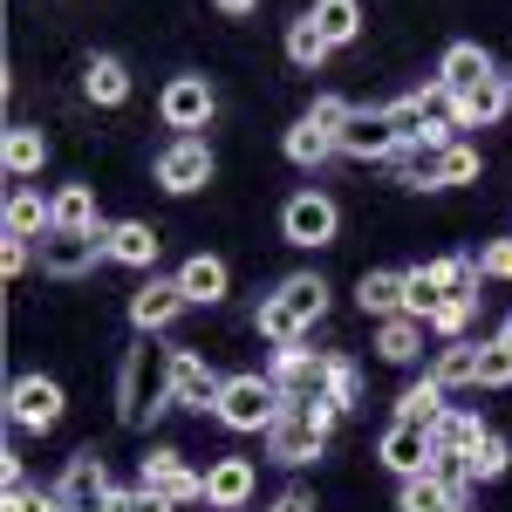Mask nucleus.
I'll list each match as a JSON object with an SVG mask.
<instances>
[{
  "label": "nucleus",
  "mask_w": 512,
  "mask_h": 512,
  "mask_svg": "<svg viewBox=\"0 0 512 512\" xmlns=\"http://www.w3.org/2000/svg\"><path fill=\"white\" fill-rule=\"evenodd\" d=\"M280 410H287V396H280L274 376H260V369H246V376H226V390H219V424L226 431H274Z\"/></svg>",
  "instance_id": "1"
},
{
  "label": "nucleus",
  "mask_w": 512,
  "mask_h": 512,
  "mask_svg": "<svg viewBox=\"0 0 512 512\" xmlns=\"http://www.w3.org/2000/svg\"><path fill=\"white\" fill-rule=\"evenodd\" d=\"M117 403H123V424H130V431H151V417H164L171 383H151V349H130V355H123Z\"/></svg>",
  "instance_id": "2"
},
{
  "label": "nucleus",
  "mask_w": 512,
  "mask_h": 512,
  "mask_svg": "<svg viewBox=\"0 0 512 512\" xmlns=\"http://www.w3.org/2000/svg\"><path fill=\"white\" fill-rule=\"evenodd\" d=\"M164 383H171V403H185V410H219V390H226V376H219L198 349L164 355Z\"/></svg>",
  "instance_id": "3"
},
{
  "label": "nucleus",
  "mask_w": 512,
  "mask_h": 512,
  "mask_svg": "<svg viewBox=\"0 0 512 512\" xmlns=\"http://www.w3.org/2000/svg\"><path fill=\"white\" fill-rule=\"evenodd\" d=\"M96 260H110V226L103 233H55L41 239V274H55V280H82Z\"/></svg>",
  "instance_id": "4"
},
{
  "label": "nucleus",
  "mask_w": 512,
  "mask_h": 512,
  "mask_svg": "<svg viewBox=\"0 0 512 512\" xmlns=\"http://www.w3.org/2000/svg\"><path fill=\"white\" fill-rule=\"evenodd\" d=\"M212 110H219V96H212V82L205 76H171L158 96V117L178 130V137H198L205 123H212Z\"/></svg>",
  "instance_id": "5"
},
{
  "label": "nucleus",
  "mask_w": 512,
  "mask_h": 512,
  "mask_svg": "<svg viewBox=\"0 0 512 512\" xmlns=\"http://www.w3.org/2000/svg\"><path fill=\"white\" fill-rule=\"evenodd\" d=\"M328 376H335V355H308L301 342H294V349H274V383H280L287 403L328 396Z\"/></svg>",
  "instance_id": "6"
},
{
  "label": "nucleus",
  "mask_w": 512,
  "mask_h": 512,
  "mask_svg": "<svg viewBox=\"0 0 512 512\" xmlns=\"http://www.w3.org/2000/svg\"><path fill=\"white\" fill-rule=\"evenodd\" d=\"M335 226H342V212H335V198H321V192H294V198H287V212H280L287 246H328Z\"/></svg>",
  "instance_id": "7"
},
{
  "label": "nucleus",
  "mask_w": 512,
  "mask_h": 512,
  "mask_svg": "<svg viewBox=\"0 0 512 512\" xmlns=\"http://www.w3.org/2000/svg\"><path fill=\"white\" fill-rule=\"evenodd\" d=\"M110 492H117V485H110V472H103L96 451H76V458L62 465V478H55V499H62L69 512H103Z\"/></svg>",
  "instance_id": "8"
},
{
  "label": "nucleus",
  "mask_w": 512,
  "mask_h": 512,
  "mask_svg": "<svg viewBox=\"0 0 512 512\" xmlns=\"http://www.w3.org/2000/svg\"><path fill=\"white\" fill-rule=\"evenodd\" d=\"M7 417H14L21 431H55V424H62V383H55V376H21V383L7 390Z\"/></svg>",
  "instance_id": "9"
},
{
  "label": "nucleus",
  "mask_w": 512,
  "mask_h": 512,
  "mask_svg": "<svg viewBox=\"0 0 512 512\" xmlns=\"http://www.w3.org/2000/svg\"><path fill=\"white\" fill-rule=\"evenodd\" d=\"M321 444H328V431H321V424L308 417V410H301V403H287V410H280V424L267 431V451H274L280 465H315Z\"/></svg>",
  "instance_id": "10"
},
{
  "label": "nucleus",
  "mask_w": 512,
  "mask_h": 512,
  "mask_svg": "<svg viewBox=\"0 0 512 512\" xmlns=\"http://www.w3.org/2000/svg\"><path fill=\"white\" fill-rule=\"evenodd\" d=\"M158 185L164 192H198V185H212V151H205V137H171L158 151Z\"/></svg>",
  "instance_id": "11"
},
{
  "label": "nucleus",
  "mask_w": 512,
  "mask_h": 512,
  "mask_svg": "<svg viewBox=\"0 0 512 512\" xmlns=\"http://www.w3.org/2000/svg\"><path fill=\"white\" fill-rule=\"evenodd\" d=\"M144 485L158 492L164 506H198L205 499V472L185 465V451H151L144 458Z\"/></svg>",
  "instance_id": "12"
},
{
  "label": "nucleus",
  "mask_w": 512,
  "mask_h": 512,
  "mask_svg": "<svg viewBox=\"0 0 512 512\" xmlns=\"http://www.w3.org/2000/svg\"><path fill=\"white\" fill-rule=\"evenodd\" d=\"M185 308H192V301H185V287H178V280H144V287L130 294V321H137V335H158V328H171Z\"/></svg>",
  "instance_id": "13"
},
{
  "label": "nucleus",
  "mask_w": 512,
  "mask_h": 512,
  "mask_svg": "<svg viewBox=\"0 0 512 512\" xmlns=\"http://www.w3.org/2000/svg\"><path fill=\"white\" fill-rule=\"evenodd\" d=\"M335 144H342V158H396L403 151V137H396V123L383 110H355Z\"/></svg>",
  "instance_id": "14"
},
{
  "label": "nucleus",
  "mask_w": 512,
  "mask_h": 512,
  "mask_svg": "<svg viewBox=\"0 0 512 512\" xmlns=\"http://www.w3.org/2000/svg\"><path fill=\"white\" fill-rule=\"evenodd\" d=\"M383 465H390V472H403V478L431 472V465H437L431 431H424V424H403V417H396L390 431H383Z\"/></svg>",
  "instance_id": "15"
},
{
  "label": "nucleus",
  "mask_w": 512,
  "mask_h": 512,
  "mask_svg": "<svg viewBox=\"0 0 512 512\" xmlns=\"http://www.w3.org/2000/svg\"><path fill=\"white\" fill-rule=\"evenodd\" d=\"M7 239H48L55 233V198H41L35 185H14L7 192V212H0Z\"/></svg>",
  "instance_id": "16"
},
{
  "label": "nucleus",
  "mask_w": 512,
  "mask_h": 512,
  "mask_svg": "<svg viewBox=\"0 0 512 512\" xmlns=\"http://www.w3.org/2000/svg\"><path fill=\"white\" fill-rule=\"evenodd\" d=\"M246 499H253V458H219V465H205V506L246 512Z\"/></svg>",
  "instance_id": "17"
},
{
  "label": "nucleus",
  "mask_w": 512,
  "mask_h": 512,
  "mask_svg": "<svg viewBox=\"0 0 512 512\" xmlns=\"http://www.w3.org/2000/svg\"><path fill=\"white\" fill-rule=\"evenodd\" d=\"M499 69H492V55L478 48V41H451L444 48V62H437V82L451 89V96H465V89H478V82H492Z\"/></svg>",
  "instance_id": "18"
},
{
  "label": "nucleus",
  "mask_w": 512,
  "mask_h": 512,
  "mask_svg": "<svg viewBox=\"0 0 512 512\" xmlns=\"http://www.w3.org/2000/svg\"><path fill=\"white\" fill-rule=\"evenodd\" d=\"M178 287H185V301L192 308H212V301H226V287H233V274H226V260H212V253H192L185 267H178Z\"/></svg>",
  "instance_id": "19"
},
{
  "label": "nucleus",
  "mask_w": 512,
  "mask_h": 512,
  "mask_svg": "<svg viewBox=\"0 0 512 512\" xmlns=\"http://www.w3.org/2000/svg\"><path fill=\"white\" fill-rule=\"evenodd\" d=\"M444 144H458V137H410L403 151H396V171H403V185H424L437 192V164H444Z\"/></svg>",
  "instance_id": "20"
},
{
  "label": "nucleus",
  "mask_w": 512,
  "mask_h": 512,
  "mask_svg": "<svg viewBox=\"0 0 512 512\" xmlns=\"http://www.w3.org/2000/svg\"><path fill=\"white\" fill-rule=\"evenodd\" d=\"M158 226H144V219H117V226H110V260H117V267H151V260H158Z\"/></svg>",
  "instance_id": "21"
},
{
  "label": "nucleus",
  "mask_w": 512,
  "mask_h": 512,
  "mask_svg": "<svg viewBox=\"0 0 512 512\" xmlns=\"http://www.w3.org/2000/svg\"><path fill=\"white\" fill-rule=\"evenodd\" d=\"M444 383H437V376H424V383H410V390H403V403H396V417H403V424H424V431H437V424H444V417H451V403H444Z\"/></svg>",
  "instance_id": "22"
},
{
  "label": "nucleus",
  "mask_w": 512,
  "mask_h": 512,
  "mask_svg": "<svg viewBox=\"0 0 512 512\" xmlns=\"http://www.w3.org/2000/svg\"><path fill=\"white\" fill-rule=\"evenodd\" d=\"M0 158H7V178H35L41 164H48V137H41L35 123H14L7 144H0Z\"/></svg>",
  "instance_id": "23"
},
{
  "label": "nucleus",
  "mask_w": 512,
  "mask_h": 512,
  "mask_svg": "<svg viewBox=\"0 0 512 512\" xmlns=\"http://www.w3.org/2000/svg\"><path fill=\"white\" fill-rule=\"evenodd\" d=\"M355 301H362V315H403V301H410V274H362L355 287Z\"/></svg>",
  "instance_id": "24"
},
{
  "label": "nucleus",
  "mask_w": 512,
  "mask_h": 512,
  "mask_svg": "<svg viewBox=\"0 0 512 512\" xmlns=\"http://www.w3.org/2000/svg\"><path fill=\"white\" fill-rule=\"evenodd\" d=\"M478 355H485V349L458 335V342H444V349H437L431 376H437V383H444V390H472V383H478Z\"/></svg>",
  "instance_id": "25"
},
{
  "label": "nucleus",
  "mask_w": 512,
  "mask_h": 512,
  "mask_svg": "<svg viewBox=\"0 0 512 512\" xmlns=\"http://www.w3.org/2000/svg\"><path fill=\"white\" fill-rule=\"evenodd\" d=\"M506 110H512V82L506 76H492V82H478V89L458 96V123H499Z\"/></svg>",
  "instance_id": "26"
},
{
  "label": "nucleus",
  "mask_w": 512,
  "mask_h": 512,
  "mask_svg": "<svg viewBox=\"0 0 512 512\" xmlns=\"http://www.w3.org/2000/svg\"><path fill=\"white\" fill-rule=\"evenodd\" d=\"M424 274L437 280V294L451 301V294H465V301H478V280H485V267H478L472 253H451V260H431Z\"/></svg>",
  "instance_id": "27"
},
{
  "label": "nucleus",
  "mask_w": 512,
  "mask_h": 512,
  "mask_svg": "<svg viewBox=\"0 0 512 512\" xmlns=\"http://www.w3.org/2000/svg\"><path fill=\"white\" fill-rule=\"evenodd\" d=\"M458 506H465V492H451L437 472L403 478V512H458Z\"/></svg>",
  "instance_id": "28"
},
{
  "label": "nucleus",
  "mask_w": 512,
  "mask_h": 512,
  "mask_svg": "<svg viewBox=\"0 0 512 512\" xmlns=\"http://www.w3.org/2000/svg\"><path fill=\"white\" fill-rule=\"evenodd\" d=\"M82 96H89V103H123V96H130V69H123L117 55H96V62L82 69Z\"/></svg>",
  "instance_id": "29"
},
{
  "label": "nucleus",
  "mask_w": 512,
  "mask_h": 512,
  "mask_svg": "<svg viewBox=\"0 0 512 512\" xmlns=\"http://www.w3.org/2000/svg\"><path fill=\"white\" fill-rule=\"evenodd\" d=\"M55 226H62V233H103L96 192H89V185H62V192H55Z\"/></svg>",
  "instance_id": "30"
},
{
  "label": "nucleus",
  "mask_w": 512,
  "mask_h": 512,
  "mask_svg": "<svg viewBox=\"0 0 512 512\" xmlns=\"http://www.w3.org/2000/svg\"><path fill=\"white\" fill-rule=\"evenodd\" d=\"M308 21L328 35V48H342V41L362 35V7H355V0H315V7H308Z\"/></svg>",
  "instance_id": "31"
},
{
  "label": "nucleus",
  "mask_w": 512,
  "mask_h": 512,
  "mask_svg": "<svg viewBox=\"0 0 512 512\" xmlns=\"http://www.w3.org/2000/svg\"><path fill=\"white\" fill-rule=\"evenodd\" d=\"M253 328H260V335H267L274 349H294V342L308 335V321L294 315V308H287L280 294H267V301H260V315H253Z\"/></svg>",
  "instance_id": "32"
},
{
  "label": "nucleus",
  "mask_w": 512,
  "mask_h": 512,
  "mask_svg": "<svg viewBox=\"0 0 512 512\" xmlns=\"http://www.w3.org/2000/svg\"><path fill=\"white\" fill-rule=\"evenodd\" d=\"M335 151H342V144H335V130H321L315 117H301L294 130H287V158H294V164H328Z\"/></svg>",
  "instance_id": "33"
},
{
  "label": "nucleus",
  "mask_w": 512,
  "mask_h": 512,
  "mask_svg": "<svg viewBox=\"0 0 512 512\" xmlns=\"http://www.w3.org/2000/svg\"><path fill=\"white\" fill-rule=\"evenodd\" d=\"M280 301H287L294 315L315 328V321L328 315V280H321V274H294V280H280Z\"/></svg>",
  "instance_id": "34"
},
{
  "label": "nucleus",
  "mask_w": 512,
  "mask_h": 512,
  "mask_svg": "<svg viewBox=\"0 0 512 512\" xmlns=\"http://www.w3.org/2000/svg\"><path fill=\"white\" fill-rule=\"evenodd\" d=\"M376 349H383V362H417V349H424V321L417 315H390L383 335H376Z\"/></svg>",
  "instance_id": "35"
},
{
  "label": "nucleus",
  "mask_w": 512,
  "mask_h": 512,
  "mask_svg": "<svg viewBox=\"0 0 512 512\" xmlns=\"http://www.w3.org/2000/svg\"><path fill=\"white\" fill-rule=\"evenodd\" d=\"M478 437H485V424H478L472 410H451V417H444V424L431 431V444H437V458H465Z\"/></svg>",
  "instance_id": "36"
},
{
  "label": "nucleus",
  "mask_w": 512,
  "mask_h": 512,
  "mask_svg": "<svg viewBox=\"0 0 512 512\" xmlns=\"http://www.w3.org/2000/svg\"><path fill=\"white\" fill-rule=\"evenodd\" d=\"M287 62H294V69H321V62H328V35H321L308 14L287 28Z\"/></svg>",
  "instance_id": "37"
},
{
  "label": "nucleus",
  "mask_w": 512,
  "mask_h": 512,
  "mask_svg": "<svg viewBox=\"0 0 512 512\" xmlns=\"http://www.w3.org/2000/svg\"><path fill=\"white\" fill-rule=\"evenodd\" d=\"M465 465H472V485H478V478H506V465H512V444H506V437H492V431H485V437L472 444V451H465Z\"/></svg>",
  "instance_id": "38"
},
{
  "label": "nucleus",
  "mask_w": 512,
  "mask_h": 512,
  "mask_svg": "<svg viewBox=\"0 0 512 512\" xmlns=\"http://www.w3.org/2000/svg\"><path fill=\"white\" fill-rule=\"evenodd\" d=\"M472 178H478V151H472V144H444L437 185H472Z\"/></svg>",
  "instance_id": "39"
},
{
  "label": "nucleus",
  "mask_w": 512,
  "mask_h": 512,
  "mask_svg": "<svg viewBox=\"0 0 512 512\" xmlns=\"http://www.w3.org/2000/svg\"><path fill=\"white\" fill-rule=\"evenodd\" d=\"M472 308H478V301H465V294H451V301H437V315L424 321V328H437L444 342H458V335H465V321H472Z\"/></svg>",
  "instance_id": "40"
},
{
  "label": "nucleus",
  "mask_w": 512,
  "mask_h": 512,
  "mask_svg": "<svg viewBox=\"0 0 512 512\" xmlns=\"http://www.w3.org/2000/svg\"><path fill=\"white\" fill-rule=\"evenodd\" d=\"M512 383V349L506 342H485V355H478V390H506Z\"/></svg>",
  "instance_id": "41"
},
{
  "label": "nucleus",
  "mask_w": 512,
  "mask_h": 512,
  "mask_svg": "<svg viewBox=\"0 0 512 512\" xmlns=\"http://www.w3.org/2000/svg\"><path fill=\"white\" fill-rule=\"evenodd\" d=\"M328 396H335L342 410H355V403H362V369H355L349 355H335V376H328Z\"/></svg>",
  "instance_id": "42"
},
{
  "label": "nucleus",
  "mask_w": 512,
  "mask_h": 512,
  "mask_svg": "<svg viewBox=\"0 0 512 512\" xmlns=\"http://www.w3.org/2000/svg\"><path fill=\"white\" fill-rule=\"evenodd\" d=\"M7 512H69V506H62L55 492H35L28 478H14V485H7Z\"/></svg>",
  "instance_id": "43"
},
{
  "label": "nucleus",
  "mask_w": 512,
  "mask_h": 512,
  "mask_svg": "<svg viewBox=\"0 0 512 512\" xmlns=\"http://www.w3.org/2000/svg\"><path fill=\"white\" fill-rule=\"evenodd\" d=\"M103 512H171V506H164L151 485H137V492H110V499H103Z\"/></svg>",
  "instance_id": "44"
},
{
  "label": "nucleus",
  "mask_w": 512,
  "mask_h": 512,
  "mask_svg": "<svg viewBox=\"0 0 512 512\" xmlns=\"http://www.w3.org/2000/svg\"><path fill=\"white\" fill-rule=\"evenodd\" d=\"M308 117H315L321 130H335V137H342V130H349V117H355V110H349V103H342V96H315V110H308Z\"/></svg>",
  "instance_id": "45"
},
{
  "label": "nucleus",
  "mask_w": 512,
  "mask_h": 512,
  "mask_svg": "<svg viewBox=\"0 0 512 512\" xmlns=\"http://www.w3.org/2000/svg\"><path fill=\"white\" fill-rule=\"evenodd\" d=\"M478 267H485V280H512V239H492L478 253Z\"/></svg>",
  "instance_id": "46"
},
{
  "label": "nucleus",
  "mask_w": 512,
  "mask_h": 512,
  "mask_svg": "<svg viewBox=\"0 0 512 512\" xmlns=\"http://www.w3.org/2000/svg\"><path fill=\"white\" fill-rule=\"evenodd\" d=\"M28 260H35V239H7V246H0V267H7V280L28 274Z\"/></svg>",
  "instance_id": "47"
},
{
  "label": "nucleus",
  "mask_w": 512,
  "mask_h": 512,
  "mask_svg": "<svg viewBox=\"0 0 512 512\" xmlns=\"http://www.w3.org/2000/svg\"><path fill=\"white\" fill-rule=\"evenodd\" d=\"M267 512H315V499H308V492H287V499H274Z\"/></svg>",
  "instance_id": "48"
},
{
  "label": "nucleus",
  "mask_w": 512,
  "mask_h": 512,
  "mask_svg": "<svg viewBox=\"0 0 512 512\" xmlns=\"http://www.w3.org/2000/svg\"><path fill=\"white\" fill-rule=\"evenodd\" d=\"M212 7H219V14H233V21H246V14H253L260 0H212Z\"/></svg>",
  "instance_id": "49"
},
{
  "label": "nucleus",
  "mask_w": 512,
  "mask_h": 512,
  "mask_svg": "<svg viewBox=\"0 0 512 512\" xmlns=\"http://www.w3.org/2000/svg\"><path fill=\"white\" fill-rule=\"evenodd\" d=\"M492 342H506V349H512V321H506V328H499V335H492Z\"/></svg>",
  "instance_id": "50"
},
{
  "label": "nucleus",
  "mask_w": 512,
  "mask_h": 512,
  "mask_svg": "<svg viewBox=\"0 0 512 512\" xmlns=\"http://www.w3.org/2000/svg\"><path fill=\"white\" fill-rule=\"evenodd\" d=\"M458 512H465V506H458Z\"/></svg>",
  "instance_id": "51"
},
{
  "label": "nucleus",
  "mask_w": 512,
  "mask_h": 512,
  "mask_svg": "<svg viewBox=\"0 0 512 512\" xmlns=\"http://www.w3.org/2000/svg\"><path fill=\"white\" fill-rule=\"evenodd\" d=\"M506 82H512V76H506Z\"/></svg>",
  "instance_id": "52"
}]
</instances>
